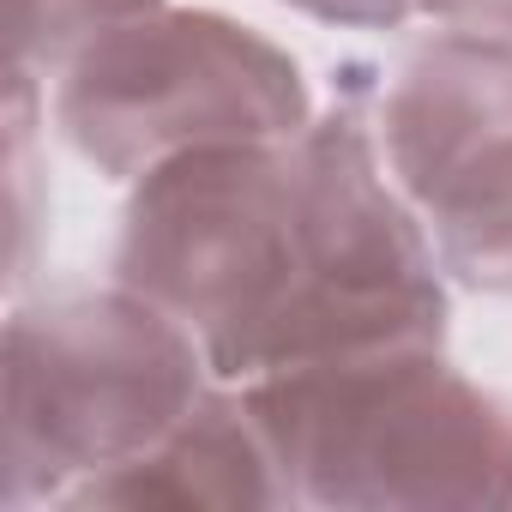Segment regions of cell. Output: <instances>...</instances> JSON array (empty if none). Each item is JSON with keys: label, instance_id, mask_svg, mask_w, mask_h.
<instances>
[{"label": "cell", "instance_id": "cell-7", "mask_svg": "<svg viewBox=\"0 0 512 512\" xmlns=\"http://www.w3.org/2000/svg\"><path fill=\"white\" fill-rule=\"evenodd\" d=\"M416 211L452 284L512 296V133L464 157Z\"/></svg>", "mask_w": 512, "mask_h": 512}, {"label": "cell", "instance_id": "cell-6", "mask_svg": "<svg viewBox=\"0 0 512 512\" xmlns=\"http://www.w3.org/2000/svg\"><path fill=\"white\" fill-rule=\"evenodd\" d=\"M67 506L79 512H193V506L266 512V506H290V488L247 398L229 392V380H211L199 404L151 452L85 482Z\"/></svg>", "mask_w": 512, "mask_h": 512}, {"label": "cell", "instance_id": "cell-2", "mask_svg": "<svg viewBox=\"0 0 512 512\" xmlns=\"http://www.w3.org/2000/svg\"><path fill=\"white\" fill-rule=\"evenodd\" d=\"M290 506L482 512L512 506V404L440 350H374L241 386Z\"/></svg>", "mask_w": 512, "mask_h": 512}, {"label": "cell", "instance_id": "cell-3", "mask_svg": "<svg viewBox=\"0 0 512 512\" xmlns=\"http://www.w3.org/2000/svg\"><path fill=\"white\" fill-rule=\"evenodd\" d=\"M211 380L205 344L127 284L19 308L0 344V506H67L151 452Z\"/></svg>", "mask_w": 512, "mask_h": 512}, {"label": "cell", "instance_id": "cell-8", "mask_svg": "<svg viewBox=\"0 0 512 512\" xmlns=\"http://www.w3.org/2000/svg\"><path fill=\"white\" fill-rule=\"evenodd\" d=\"M157 7H169V0H7V73L49 85L103 31Z\"/></svg>", "mask_w": 512, "mask_h": 512}, {"label": "cell", "instance_id": "cell-1", "mask_svg": "<svg viewBox=\"0 0 512 512\" xmlns=\"http://www.w3.org/2000/svg\"><path fill=\"white\" fill-rule=\"evenodd\" d=\"M368 97L374 67L350 61L308 133L199 145L133 181L115 284L169 308L217 380L446 344V266L380 175Z\"/></svg>", "mask_w": 512, "mask_h": 512}, {"label": "cell", "instance_id": "cell-10", "mask_svg": "<svg viewBox=\"0 0 512 512\" xmlns=\"http://www.w3.org/2000/svg\"><path fill=\"white\" fill-rule=\"evenodd\" d=\"M416 7L440 25H458V31H500L512 37V0H416Z\"/></svg>", "mask_w": 512, "mask_h": 512}, {"label": "cell", "instance_id": "cell-4", "mask_svg": "<svg viewBox=\"0 0 512 512\" xmlns=\"http://www.w3.org/2000/svg\"><path fill=\"white\" fill-rule=\"evenodd\" d=\"M314 121L290 49L205 7H157L103 31L55 79L61 139L109 181L241 139H296Z\"/></svg>", "mask_w": 512, "mask_h": 512}, {"label": "cell", "instance_id": "cell-9", "mask_svg": "<svg viewBox=\"0 0 512 512\" xmlns=\"http://www.w3.org/2000/svg\"><path fill=\"white\" fill-rule=\"evenodd\" d=\"M284 7L320 25H338V31H398L410 25V13H422L416 0H284Z\"/></svg>", "mask_w": 512, "mask_h": 512}, {"label": "cell", "instance_id": "cell-5", "mask_svg": "<svg viewBox=\"0 0 512 512\" xmlns=\"http://www.w3.org/2000/svg\"><path fill=\"white\" fill-rule=\"evenodd\" d=\"M374 133L410 205H422L464 157L512 133V37L434 31L374 91Z\"/></svg>", "mask_w": 512, "mask_h": 512}]
</instances>
